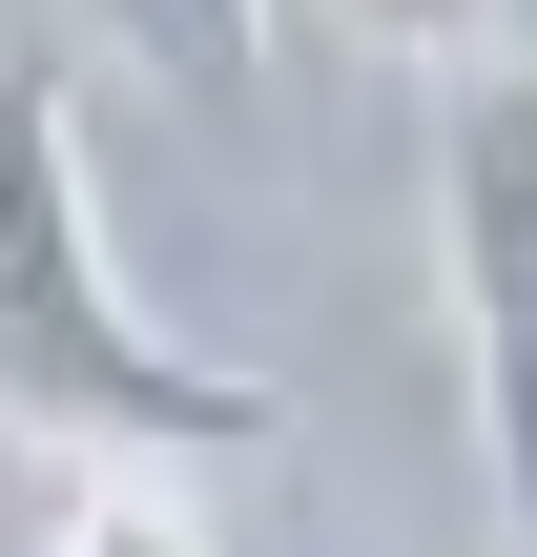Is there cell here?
Here are the masks:
<instances>
[{
	"label": "cell",
	"mask_w": 537,
	"mask_h": 557,
	"mask_svg": "<svg viewBox=\"0 0 537 557\" xmlns=\"http://www.w3.org/2000/svg\"><path fill=\"white\" fill-rule=\"evenodd\" d=\"M0 434L62 455V475H83V455L228 475V455L290 434L269 372L186 351V331L124 289V248H103V145H83V62H41V41H0Z\"/></svg>",
	"instance_id": "6da1fadb"
},
{
	"label": "cell",
	"mask_w": 537,
	"mask_h": 557,
	"mask_svg": "<svg viewBox=\"0 0 537 557\" xmlns=\"http://www.w3.org/2000/svg\"><path fill=\"white\" fill-rule=\"evenodd\" d=\"M435 310H455L476 475L537 537V62H455L435 83Z\"/></svg>",
	"instance_id": "7a4b0ae2"
},
{
	"label": "cell",
	"mask_w": 537,
	"mask_h": 557,
	"mask_svg": "<svg viewBox=\"0 0 537 557\" xmlns=\"http://www.w3.org/2000/svg\"><path fill=\"white\" fill-rule=\"evenodd\" d=\"M41 557H228V537H207V496H186V475L83 455V475H62V517H41Z\"/></svg>",
	"instance_id": "3957f363"
},
{
	"label": "cell",
	"mask_w": 537,
	"mask_h": 557,
	"mask_svg": "<svg viewBox=\"0 0 537 557\" xmlns=\"http://www.w3.org/2000/svg\"><path fill=\"white\" fill-rule=\"evenodd\" d=\"M124 62H166V83H248L269 62V0H83Z\"/></svg>",
	"instance_id": "277c9868"
},
{
	"label": "cell",
	"mask_w": 537,
	"mask_h": 557,
	"mask_svg": "<svg viewBox=\"0 0 537 557\" xmlns=\"http://www.w3.org/2000/svg\"><path fill=\"white\" fill-rule=\"evenodd\" d=\"M352 41H414V62H455V41H497V0H331Z\"/></svg>",
	"instance_id": "5b68a950"
}]
</instances>
